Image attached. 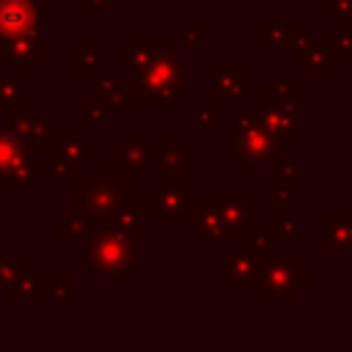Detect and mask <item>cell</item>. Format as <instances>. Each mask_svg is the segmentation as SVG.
<instances>
[{"mask_svg":"<svg viewBox=\"0 0 352 352\" xmlns=\"http://www.w3.org/2000/svg\"><path fill=\"white\" fill-rule=\"evenodd\" d=\"M132 173L124 170L116 160L99 170L94 179H77L74 184V209L88 220L113 214L118 206L132 201Z\"/></svg>","mask_w":352,"mask_h":352,"instance_id":"6da1fadb","label":"cell"},{"mask_svg":"<svg viewBox=\"0 0 352 352\" xmlns=\"http://www.w3.org/2000/svg\"><path fill=\"white\" fill-rule=\"evenodd\" d=\"M135 261L132 236L116 228L107 217L91 220L85 236V275H126Z\"/></svg>","mask_w":352,"mask_h":352,"instance_id":"7a4b0ae2","label":"cell"},{"mask_svg":"<svg viewBox=\"0 0 352 352\" xmlns=\"http://www.w3.org/2000/svg\"><path fill=\"white\" fill-rule=\"evenodd\" d=\"M192 77L195 69H187L182 63L179 55H173V50H162L146 69H140L135 74V96L146 99V102H179L182 94V82L184 77Z\"/></svg>","mask_w":352,"mask_h":352,"instance_id":"3957f363","label":"cell"},{"mask_svg":"<svg viewBox=\"0 0 352 352\" xmlns=\"http://www.w3.org/2000/svg\"><path fill=\"white\" fill-rule=\"evenodd\" d=\"M308 286V270L294 253H267L258 272V294L264 300H294Z\"/></svg>","mask_w":352,"mask_h":352,"instance_id":"277c9868","label":"cell"},{"mask_svg":"<svg viewBox=\"0 0 352 352\" xmlns=\"http://www.w3.org/2000/svg\"><path fill=\"white\" fill-rule=\"evenodd\" d=\"M278 154V138L261 124L256 107L250 104L236 118V162L248 168L250 176L258 173V162L272 160Z\"/></svg>","mask_w":352,"mask_h":352,"instance_id":"5b68a950","label":"cell"},{"mask_svg":"<svg viewBox=\"0 0 352 352\" xmlns=\"http://www.w3.org/2000/svg\"><path fill=\"white\" fill-rule=\"evenodd\" d=\"M146 212H151L162 226H195L198 198L195 190L182 184H160L146 195Z\"/></svg>","mask_w":352,"mask_h":352,"instance_id":"8992f818","label":"cell"},{"mask_svg":"<svg viewBox=\"0 0 352 352\" xmlns=\"http://www.w3.org/2000/svg\"><path fill=\"white\" fill-rule=\"evenodd\" d=\"M36 165L25 146V138H19L14 129L0 126V187H30Z\"/></svg>","mask_w":352,"mask_h":352,"instance_id":"52a82bcc","label":"cell"},{"mask_svg":"<svg viewBox=\"0 0 352 352\" xmlns=\"http://www.w3.org/2000/svg\"><path fill=\"white\" fill-rule=\"evenodd\" d=\"M47 47L41 33H28V36H11L0 38V63L11 69V74H33L38 63H44Z\"/></svg>","mask_w":352,"mask_h":352,"instance_id":"ba28073f","label":"cell"},{"mask_svg":"<svg viewBox=\"0 0 352 352\" xmlns=\"http://www.w3.org/2000/svg\"><path fill=\"white\" fill-rule=\"evenodd\" d=\"M212 204L220 209L236 242L258 226V206L242 190H212Z\"/></svg>","mask_w":352,"mask_h":352,"instance_id":"9c48e42d","label":"cell"},{"mask_svg":"<svg viewBox=\"0 0 352 352\" xmlns=\"http://www.w3.org/2000/svg\"><path fill=\"white\" fill-rule=\"evenodd\" d=\"M44 30V6L38 0H0V38Z\"/></svg>","mask_w":352,"mask_h":352,"instance_id":"30bf717a","label":"cell"},{"mask_svg":"<svg viewBox=\"0 0 352 352\" xmlns=\"http://www.w3.org/2000/svg\"><path fill=\"white\" fill-rule=\"evenodd\" d=\"M261 258L248 248L236 245V250H223V283L226 289H253L258 286Z\"/></svg>","mask_w":352,"mask_h":352,"instance_id":"8fae6325","label":"cell"},{"mask_svg":"<svg viewBox=\"0 0 352 352\" xmlns=\"http://www.w3.org/2000/svg\"><path fill=\"white\" fill-rule=\"evenodd\" d=\"M346 58L338 41H305L300 47V74H333V69Z\"/></svg>","mask_w":352,"mask_h":352,"instance_id":"7c38bea8","label":"cell"},{"mask_svg":"<svg viewBox=\"0 0 352 352\" xmlns=\"http://www.w3.org/2000/svg\"><path fill=\"white\" fill-rule=\"evenodd\" d=\"M195 231L201 239H206L214 250H223V242H234L236 236L231 234V228L226 226L220 209L209 201V206H198V217H195Z\"/></svg>","mask_w":352,"mask_h":352,"instance_id":"4fadbf2b","label":"cell"},{"mask_svg":"<svg viewBox=\"0 0 352 352\" xmlns=\"http://www.w3.org/2000/svg\"><path fill=\"white\" fill-rule=\"evenodd\" d=\"M154 160H157L160 184H182V176H184V143L182 140H162Z\"/></svg>","mask_w":352,"mask_h":352,"instance_id":"5bb4252c","label":"cell"},{"mask_svg":"<svg viewBox=\"0 0 352 352\" xmlns=\"http://www.w3.org/2000/svg\"><path fill=\"white\" fill-rule=\"evenodd\" d=\"M308 41V28H292V25H283L280 19L267 28H261V50L270 52V50H300L302 44Z\"/></svg>","mask_w":352,"mask_h":352,"instance_id":"9a60e30c","label":"cell"},{"mask_svg":"<svg viewBox=\"0 0 352 352\" xmlns=\"http://www.w3.org/2000/svg\"><path fill=\"white\" fill-rule=\"evenodd\" d=\"M162 50H170V41H126L124 44V74H132L135 77Z\"/></svg>","mask_w":352,"mask_h":352,"instance_id":"2e32d148","label":"cell"},{"mask_svg":"<svg viewBox=\"0 0 352 352\" xmlns=\"http://www.w3.org/2000/svg\"><path fill=\"white\" fill-rule=\"evenodd\" d=\"M212 77H214V96H223V99H242L245 96V66L217 63L212 69Z\"/></svg>","mask_w":352,"mask_h":352,"instance_id":"e0dca14e","label":"cell"},{"mask_svg":"<svg viewBox=\"0 0 352 352\" xmlns=\"http://www.w3.org/2000/svg\"><path fill=\"white\" fill-rule=\"evenodd\" d=\"M324 248L352 250V214H324Z\"/></svg>","mask_w":352,"mask_h":352,"instance_id":"ac0fdd59","label":"cell"},{"mask_svg":"<svg viewBox=\"0 0 352 352\" xmlns=\"http://www.w3.org/2000/svg\"><path fill=\"white\" fill-rule=\"evenodd\" d=\"M107 220H110L116 228L126 231L132 239L146 236V206H140V204H135V201L118 206L113 214H107Z\"/></svg>","mask_w":352,"mask_h":352,"instance_id":"d6986e66","label":"cell"},{"mask_svg":"<svg viewBox=\"0 0 352 352\" xmlns=\"http://www.w3.org/2000/svg\"><path fill=\"white\" fill-rule=\"evenodd\" d=\"M99 102H104L110 110H121V113H132L135 110V91L121 88L118 77H102L99 80Z\"/></svg>","mask_w":352,"mask_h":352,"instance_id":"ffe728a7","label":"cell"},{"mask_svg":"<svg viewBox=\"0 0 352 352\" xmlns=\"http://www.w3.org/2000/svg\"><path fill=\"white\" fill-rule=\"evenodd\" d=\"M151 160H154V157L148 154V148H146L143 140H126V143L121 146V151L116 154V162H118L124 170H129L132 176L146 173V168H148Z\"/></svg>","mask_w":352,"mask_h":352,"instance_id":"44dd1931","label":"cell"},{"mask_svg":"<svg viewBox=\"0 0 352 352\" xmlns=\"http://www.w3.org/2000/svg\"><path fill=\"white\" fill-rule=\"evenodd\" d=\"M25 99H33L30 91H22L19 88V77H0V113H19L22 110V102Z\"/></svg>","mask_w":352,"mask_h":352,"instance_id":"7402d4cb","label":"cell"},{"mask_svg":"<svg viewBox=\"0 0 352 352\" xmlns=\"http://www.w3.org/2000/svg\"><path fill=\"white\" fill-rule=\"evenodd\" d=\"M110 55L96 47V41H85L80 52H74V72L77 74H96L99 66H104Z\"/></svg>","mask_w":352,"mask_h":352,"instance_id":"603a6c76","label":"cell"},{"mask_svg":"<svg viewBox=\"0 0 352 352\" xmlns=\"http://www.w3.org/2000/svg\"><path fill=\"white\" fill-rule=\"evenodd\" d=\"M11 129L19 135V138H25V140H38L50 126H47V121L44 118H36V116H30V113H14L11 116Z\"/></svg>","mask_w":352,"mask_h":352,"instance_id":"cb8c5ba5","label":"cell"},{"mask_svg":"<svg viewBox=\"0 0 352 352\" xmlns=\"http://www.w3.org/2000/svg\"><path fill=\"white\" fill-rule=\"evenodd\" d=\"M272 184H275V190H278V201L280 204H286L289 201V195H292V190L297 187V170L292 168V165H286L278 154H275V165H272Z\"/></svg>","mask_w":352,"mask_h":352,"instance_id":"d4e9b609","label":"cell"},{"mask_svg":"<svg viewBox=\"0 0 352 352\" xmlns=\"http://www.w3.org/2000/svg\"><path fill=\"white\" fill-rule=\"evenodd\" d=\"M294 85H297V82H294L292 77H275L272 88H267V91L261 94V99H264V102H275V104L294 107V102H297V88H294Z\"/></svg>","mask_w":352,"mask_h":352,"instance_id":"484cf974","label":"cell"},{"mask_svg":"<svg viewBox=\"0 0 352 352\" xmlns=\"http://www.w3.org/2000/svg\"><path fill=\"white\" fill-rule=\"evenodd\" d=\"M69 292H72L69 278H38V283H36L38 300H66Z\"/></svg>","mask_w":352,"mask_h":352,"instance_id":"4316f807","label":"cell"},{"mask_svg":"<svg viewBox=\"0 0 352 352\" xmlns=\"http://www.w3.org/2000/svg\"><path fill=\"white\" fill-rule=\"evenodd\" d=\"M58 228H60V236H63V239H77V236L82 239V236H88L91 220H88L82 212L74 209L72 214H63V217H60V226H58Z\"/></svg>","mask_w":352,"mask_h":352,"instance_id":"83f0119b","label":"cell"},{"mask_svg":"<svg viewBox=\"0 0 352 352\" xmlns=\"http://www.w3.org/2000/svg\"><path fill=\"white\" fill-rule=\"evenodd\" d=\"M22 256L19 253H0V286L3 289H11L14 280L19 278L22 272Z\"/></svg>","mask_w":352,"mask_h":352,"instance_id":"f1b7e54d","label":"cell"},{"mask_svg":"<svg viewBox=\"0 0 352 352\" xmlns=\"http://www.w3.org/2000/svg\"><path fill=\"white\" fill-rule=\"evenodd\" d=\"M36 283H38V278H36V272H33L30 267H22V272H19V278L14 280V286H11L8 292H11V297H14V300H25V297H36Z\"/></svg>","mask_w":352,"mask_h":352,"instance_id":"f546056e","label":"cell"},{"mask_svg":"<svg viewBox=\"0 0 352 352\" xmlns=\"http://www.w3.org/2000/svg\"><path fill=\"white\" fill-rule=\"evenodd\" d=\"M198 126H217L220 124V104L217 102H209V104H201L198 107V116H195Z\"/></svg>","mask_w":352,"mask_h":352,"instance_id":"4dcf8cb0","label":"cell"},{"mask_svg":"<svg viewBox=\"0 0 352 352\" xmlns=\"http://www.w3.org/2000/svg\"><path fill=\"white\" fill-rule=\"evenodd\" d=\"M275 234L283 236V239L297 236V220H294V214H278V220H275Z\"/></svg>","mask_w":352,"mask_h":352,"instance_id":"1f68e13d","label":"cell"},{"mask_svg":"<svg viewBox=\"0 0 352 352\" xmlns=\"http://www.w3.org/2000/svg\"><path fill=\"white\" fill-rule=\"evenodd\" d=\"M85 116H88L91 124H104L107 121V104L104 102H91L85 107Z\"/></svg>","mask_w":352,"mask_h":352,"instance_id":"d6a6232c","label":"cell"},{"mask_svg":"<svg viewBox=\"0 0 352 352\" xmlns=\"http://www.w3.org/2000/svg\"><path fill=\"white\" fill-rule=\"evenodd\" d=\"M352 6V0H324L322 3V8H324V14H330V16H336V14H341V11H346Z\"/></svg>","mask_w":352,"mask_h":352,"instance_id":"836d02e7","label":"cell"},{"mask_svg":"<svg viewBox=\"0 0 352 352\" xmlns=\"http://www.w3.org/2000/svg\"><path fill=\"white\" fill-rule=\"evenodd\" d=\"M107 6H110L107 0H85V6H82V8H85V14H104V11H107Z\"/></svg>","mask_w":352,"mask_h":352,"instance_id":"e575fe53","label":"cell"},{"mask_svg":"<svg viewBox=\"0 0 352 352\" xmlns=\"http://www.w3.org/2000/svg\"><path fill=\"white\" fill-rule=\"evenodd\" d=\"M204 36H209V30H190V33H187V36H184V38H187V41H190V44H187V47H190V50H195V47H198V44H195V41H198V38H204Z\"/></svg>","mask_w":352,"mask_h":352,"instance_id":"d590c367","label":"cell"}]
</instances>
